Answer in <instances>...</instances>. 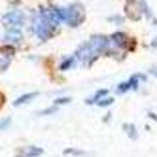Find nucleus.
Returning a JSON list of instances; mask_svg holds the SVG:
<instances>
[{
  "mask_svg": "<svg viewBox=\"0 0 157 157\" xmlns=\"http://www.w3.org/2000/svg\"><path fill=\"white\" fill-rule=\"evenodd\" d=\"M30 29H32V34H34L40 42H46L49 40L55 32H57V27H53L49 21L42 15V12H36L32 15V21H30Z\"/></svg>",
  "mask_w": 157,
  "mask_h": 157,
  "instance_id": "nucleus-1",
  "label": "nucleus"
},
{
  "mask_svg": "<svg viewBox=\"0 0 157 157\" xmlns=\"http://www.w3.org/2000/svg\"><path fill=\"white\" fill-rule=\"evenodd\" d=\"M61 15H63V23L66 27L78 29L85 21V8L80 2H72L70 6L61 8Z\"/></svg>",
  "mask_w": 157,
  "mask_h": 157,
  "instance_id": "nucleus-2",
  "label": "nucleus"
},
{
  "mask_svg": "<svg viewBox=\"0 0 157 157\" xmlns=\"http://www.w3.org/2000/svg\"><path fill=\"white\" fill-rule=\"evenodd\" d=\"M125 17L131 21H140L142 17L150 19V21L155 19L146 0H127L125 2Z\"/></svg>",
  "mask_w": 157,
  "mask_h": 157,
  "instance_id": "nucleus-3",
  "label": "nucleus"
},
{
  "mask_svg": "<svg viewBox=\"0 0 157 157\" xmlns=\"http://www.w3.org/2000/svg\"><path fill=\"white\" fill-rule=\"evenodd\" d=\"M131 48V38L129 34H125V32H114V34L110 36V55L112 57H116V53H125L129 51Z\"/></svg>",
  "mask_w": 157,
  "mask_h": 157,
  "instance_id": "nucleus-4",
  "label": "nucleus"
},
{
  "mask_svg": "<svg viewBox=\"0 0 157 157\" xmlns=\"http://www.w3.org/2000/svg\"><path fill=\"white\" fill-rule=\"evenodd\" d=\"M87 46H89V49H91V53L98 59L100 55L110 53V36H104V34H93L91 38L87 40Z\"/></svg>",
  "mask_w": 157,
  "mask_h": 157,
  "instance_id": "nucleus-5",
  "label": "nucleus"
},
{
  "mask_svg": "<svg viewBox=\"0 0 157 157\" xmlns=\"http://www.w3.org/2000/svg\"><path fill=\"white\" fill-rule=\"evenodd\" d=\"M2 25L8 30H21L25 25V12L23 10H10L2 15Z\"/></svg>",
  "mask_w": 157,
  "mask_h": 157,
  "instance_id": "nucleus-6",
  "label": "nucleus"
},
{
  "mask_svg": "<svg viewBox=\"0 0 157 157\" xmlns=\"http://www.w3.org/2000/svg\"><path fill=\"white\" fill-rule=\"evenodd\" d=\"M12 59H13V48L12 46H6V48L0 49V72H4L8 68Z\"/></svg>",
  "mask_w": 157,
  "mask_h": 157,
  "instance_id": "nucleus-7",
  "label": "nucleus"
},
{
  "mask_svg": "<svg viewBox=\"0 0 157 157\" xmlns=\"http://www.w3.org/2000/svg\"><path fill=\"white\" fill-rule=\"evenodd\" d=\"M42 153H44L42 148H36V146H25L23 150L17 151V157H38Z\"/></svg>",
  "mask_w": 157,
  "mask_h": 157,
  "instance_id": "nucleus-8",
  "label": "nucleus"
},
{
  "mask_svg": "<svg viewBox=\"0 0 157 157\" xmlns=\"http://www.w3.org/2000/svg\"><path fill=\"white\" fill-rule=\"evenodd\" d=\"M23 40V34H21V30H8L6 36H4V42L8 46H17V44Z\"/></svg>",
  "mask_w": 157,
  "mask_h": 157,
  "instance_id": "nucleus-9",
  "label": "nucleus"
},
{
  "mask_svg": "<svg viewBox=\"0 0 157 157\" xmlns=\"http://www.w3.org/2000/svg\"><path fill=\"white\" fill-rule=\"evenodd\" d=\"M148 80V76L146 74H132L129 80H127V83H129V89H132V91H136V89L140 87V83L142 82H146Z\"/></svg>",
  "mask_w": 157,
  "mask_h": 157,
  "instance_id": "nucleus-10",
  "label": "nucleus"
},
{
  "mask_svg": "<svg viewBox=\"0 0 157 157\" xmlns=\"http://www.w3.org/2000/svg\"><path fill=\"white\" fill-rule=\"evenodd\" d=\"M78 63V59H76V55H70V57H64L63 61H61V64H59V70L61 72H66V70H70L72 66Z\"/></svg>",
  "mask_w": 157,
  "mask_h": 157,
  "instance_id": "nucleus-11",
  "label": "nucleus"
},
{
  "mask_svg": "<svg viewBox=\"0 0 157 157\" xmlns=\"http://www.w3.org/2000/svg\"><path fill=\"white\" fill-rule=\"evenodd\" d=\"M38 97V93L36 91H32V93H27V95H21L17 100H13V106H21V104H27V102H30L32 98H36Z\"/></svg>",
  "mask_w": 157,
  "mask_h": 157,
  "instance_id": "nucleus-12",
  "label": "nucleus"
},
{
  "mask_svg": "<svg viewBox=\"0 0 157 157\" xmlns=\"http://www.w3.org/2000/svg\"><path fill=\"white\" fill-rule=\"evenodd\" d=\"M106 95H108V91H106V89H98V91H97L93 97H89V98L85 100V102H87V104H97L98 100H102Z\"/></svg>",
  "mask_w": 157,
  "mask_h": 157,
  "instance_id": "nucleus-13",
  "label": "nucleus"
},
{
  "mask_svg": "<svg viewBox=\"0 0 157 157\" xmlns=\"http://www.w3.org/2000/svg\"><path fill=\"white\" fill-rule=\"evenodd\" d=\"M123 131H125V134H127V136H131L132 140H136V138H138L136 127H134L132 123H131V125H129V123H123Z\"/></svg>",
  "mask_w": 157,
  "mask_h": 157,
  "instance_id": "nucleus-14",
  "label": "nucleus"
},
{
  "mask_svg": "<svg viewBox=\"0 0 157 157\" xmlns=\"http://www.w3.org/2000/svg\"><path fill=\"white\" fill-rule=\"evenodd\" d=\"M110 23H116V25H123V21H125V17L123 15H110L108 17Z\"/></svg>",
  "mask_w": 157,
  "mask_h": 157,
  "instance_id": "nucleus-15",
  "label": "nucleus"
},
{
  "mask_svg": "<svg viewBox=\"0 0 157 157\" xmlns=\"http://www.w3.org/2000/svg\"><path fill=\"white\" fill-rule=\"evenodd\" d=\"M127 91H129V83H127V82H121V83L117 85V89H116V93H119V95H121V93H127Z\"/></svg>",
  "mask_w": 157,
  "mask_h": 157,
  "instance_id": "nucleus-16",
  "label": "nucleus"
},
{
  "mask_svg": "<svg viewBox=\"0 0 157 157\" xmlns=\"http://www.w3.org/2000/svg\"><path fill=\"white\" fill-rule=\"evenodd\" d=\"M97 104L98 106H110V104H114V98H112V97H104L102 100H98Z\"/></svg>",
  "mask_w": 157,
  "mask_h": 157,
  "instance_id": "nucleus-17",
  "label": "nucleus"
},
{
  "mask_svg": "<svg viewBox=\"0 0 157 157\" xmlns=\"http://www.w3.org/2000/svg\"><path fill=\"white\" fill-rule=\"evenodd\" d=\"M70 102V97H61V98H57L53 102V106H61V104H68Z\"/></svg>",
  "mask_w": 157,
  "mask_h": 157,
  "instance_id": "nucleus-18",
  "label": "nucleus"
},
{
  "mask_svg": "<svg viewBox=\"0 0 157 157\" xmlns=\"http://www.w3.org/2000/svg\"><path fill=\"white\" fill-rule=\"evenodd\" d=\"M53 112H57V106H51V108L42 110V112H38V116H49V114H53Z\"/></svg>",
  "mask_w": 157,
  "mask_h": 157,
  "instance_id": "nucleus-19",
  "label": "nucleus"
},
{
  "mask_svg": "<svg viewBox=\"0 0 157 157\" xmlns=\"http://www.w3.org/2000/svg\"><path fill=\"white\" fill-rule=\"evenodd\" d=\"M10 125H12V119H10V117L2 119V121H0V131H4V129H8Z\"/></svg>",
  "mask_w": 157,
  "mask_h": 157,
  "instance_id": "nucleus-20",
  "label": "nucleus"
},
{
  "mask_svg": "<svg viewBox=\"0 0 157 157\" xmlns=\"http://www.w3.org/2000/svg\"><path fill=\"white\" fill-rule=\"evenodd\" d=\"M150 72H151V74H153V76H155V78H157V68H151V70H150Z\"/></svg>",
  "mask_w": 157,
  "mask_h": 157,
  "instance_id": "nucleus-21",
  "label": "nucleus"
},
{
  "mask_svg": "<svg viewBox=\"0 0 157 157\" xmlns=\"http://www.w3.org/2000/svg\"><path fill=\"white\" fill-rule=\"evenodd\" d=\"M151 48H157V38H155V40L151 42Z\"/></svg>",
  "mask_w": 157,
  "mask_h": 157,
  "instance_id": "nucleus-22",
  "label": "nucleus"
}]
</instances>
